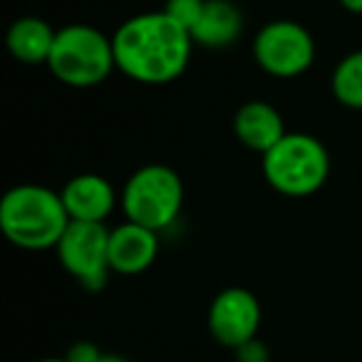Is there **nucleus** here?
Listing matches in <instances>:
<instances>
[{
    "label": "nucleus",
    "instance_id": "obj_7",
    "mask_svg": "<svg viewBox=\"0 0 362 362\" xmlns=\"http://www.w3.org/2000/svg\"><path fill=\"white\" fill-rule=\"evenodd\" d=\"M60 266L87 291L105 288L110 266V228L97 221H70L55 246Z\"/></svg>",
    "mask_w": 362,
    "mask_h": 362
},
{
    "label": "nucleus",
    "instance_id": "obj_17",
    "mask_svg": "<svg viewBox=\"0 0 362 362\" xmlns=\"http://www.w3.org/2000/svg\"><path fill=\"white\" fill-rule=\"evenodd\" d=\"M67 360L70 362H97L102 357V350L90 340H80L67 350Z\"/></svg>",
    "mask_w": 362,
    "mask_h": 362
},
{
    "label": "nucleus",
    "instance_id": "obj_16",
    "mask_svg": "<svg viewBox=\"0 0 362 362\" xmlns=\"http://www.w3.org/2000/svg\"><path fill=\"white\" fill-rule=\"evenodd\" d=\"M236 360L238 362H268L271 355H268V347L263 345L258 337H253V340L243 342L241 347H236Z\"/></svg>",
    "mask_w": 362,
    "mask_h": 362
},
{
    "label": "nucleus",
    "instance_id": "obj_1",
    "mask_svg": "<svg viewBox=\"0 0 362 362\" xmlns=\"http://www.w3.org/2000/svg\"><path fill=\"white\" fill-rule=\"evenodd\" d=\"M117 70L139 85H169L184 75L194 50L192 33L164 11L139 13L112 35Z\"/></svg>",
    "mask_w": 362,
    "mask_h": 362
},
{
    "label": "nucleus",
    "instance_id": "obj_15",
    "mask_svg": "<svg viewBox=\"0 0 362 362\" xmlns=\"http://www.w3.org/2000/svg\"><path fill=\"white\" fill-rule=\"evenodd\" d=\"M204 6H206V0H166L164 13L171 21H176L181 28H187L192 33L194 25L199 23V18H202Z\"/></svg>",
    "mask_w": 362,
    "mask_h": 362
},
{
    "label": "nucleus",
    "instance_id": "obj_2",
    "mask_svg": "<svg viewBox=\"0 0 362 362\" xmlns=\"http://www.w3.org/2000/svg\"><path fill=\"white\" fill-rule=\"evenodd\" d=\"M70 216L60 192L42 184H18L0 199V231L23 251H47L60 243Z\"/></svg>",
    "mask_w": 362,
    "mask_h": 362
},
{
    "label": "nucleus",
    "instance_id": "obj_19",
    "mask_svg": "<svg viewBox=\"0 0 362 362\" xmlns=\"http://www.w3.org/2000/svg\"><path fill=\"white\" fill-rule=\"evenodd\" d=\"M97 362H129V360L122 355H112V352H102V357Z\"/></svg>",
    "mask_w": 362,
    "mask_h": 362
},
{
    "label": "nucleus",
    "instance_id": "obj_8",
    "mask_svg": "<svg viewBox=\"0 0 362 362\" xmlns=\"http://www.w3.org/2000/svg\"><path fill=\"white\" fill-rule=\"evenodd\" d=\"M261 327V303L246 288H226L209 308V332L223 347H241L258 337Z\"/></svg>",
    "mask_w": 362,
    "mask_h": 362
},
{
    "label": "nucleus",
    "instance_id": "obj_4",
    "mask_svg": "<svg viewBox=\"0 0 362 362\" xmlns=\"http://www.w3.org/2000/svg\"><path fill=\"white\" fill-rule=\"evenodd\" d=\"M47 67L57 82L75 90L102 85L117 67L112 37L85 23L60 28Z\"/></svg>",
    "mask_w": 362,
    "mask_h": 362
},
{
    "label": "nucleus",
    "instance_id": "obj_6",
    "mask_svg": "<svg viewBox=\"0 0 362 362\" xmlns=\"http://www.w3.org/2000/svg\"><path fill=\"white\" fill-rule=\"evenodd\" d=\"M253 60L271 77H300L315 62V40L300 23L271 21L253 40Z\"/></svg>",
    "mask_w": 362,
    "mask_h": 362
},
{
    "label": "nucleus",
    "instance_id": "obj_18",
    "mask_svg": "<svg viewBox=\"0 0 362 362\" xmlns=\"http://www.w3.org/2000/svg\"><path fill=\"white\" fill-rule=\"evenodd\" d=\"M347 13H355V16H362V0H337Z\"/></svg>",
    "mask_w": 362,
    "mask_h": 362
},
{
    "label": "nucleus",
    "instance_id": "obj_11",
    "mask_svg": "<svg viewBox=\"0 0 362 362\" xmlns=\"http://www.w3.org/2000/svg\"><path fill=\"white\" fill-rule=\"evenodd\" d=\"M233 134L246 149L266 154L288 134L283 115L266 100H251L238 107L233 117Z\"/></svg>",
    "mask_w": 362,
    "mask_h": 362
},
{
    "label": "nucleus",
    "instance_id": "obj_10",
    "mask_svg": "<svg viewBox=\"0 0 362 362\" xmlns=\"http://www.w3.org/2000/svg\"><path fill=\"white\" fill-rule=\"evenodd\" d=\"M62 204L67 209L70 221H97L105 223V218L115 211L117 192L110 181L100 174H77L67 181L60 192Z\"/></svg>",
    "mask_w": 362,
    "mask_h": 362
},
{
    "label": "nucleus",
    "instance_id": "obj_12",
    "mask_svg": "<svg viewBox=\"0 0 362 362\" xmlns=\"http://www.w3.org/2000/svg\"><path fill=\"white\" fill-rule=\"evenodd\" d=\"M243 33V16L231 0H206L204 13L192 30L194 45L206 50L231 47Z\"/></svg>",
    "mask_w": 362,
    "mask_h": 362
},
{
    "label": "nucleus",
    "instance_id": "obj_20",
    "mask_svg": "<svg viewBox=\"0 0 362 362\" xmlns=\"http://www.w3.org/2000/svg\"><path fill=\"white\" fill-rule=\"evenodd\" d=\"M35 362H70L67 357H42V360H35Z\"/></svg>",
    "mask_w": 362,
    "mask_h": 362
},
{
    "label": "nucleus",
    "instance_id": "obj_5",
    "mask_svg": "<svg viewBox=\"0 0 362 362\" xmlns=\"http://www.w3.org/2000/svg\"><path fill=\"white\" fill-rule=\"evenodd\" d=\"M184 206V181L166 164H144L122 189V211L151 231H164L179 218Z\"/></svg>",
    "mask_w": 362,
    "mask_h": 362
},
{
    "label": "nucleus",
    "instance_id": "obj_14",
    "mask_svg": "<svg viewBox=\"0 0 362 362\" xmlns=\"http://www.w3.org/2000/svg\"><path fill=\"white\" fill-rule=\"evenodd\" d=\"M332 95L347 110H362V50L345 55L332 70Z\"/></svg>",
    "mask_w": 362,
    "mask_h": 362
},
{
    "label": "nucleus",
    "instance_id": "obj_13",
    "mask_svg": "<svg viewBox=\"0 0 362 362\" xmlns=\"http://www.w3.org/2000/svg\"><path fill=\"white\" fill-rule=\"evenodd\" d=\"M57 30H52L50 23L35 16L18 18L8 28L6 45L11 55L23 65H47L52 45H55Z\"/></svg>",
    "mask_w": 362,
    "mask_h": 362
},
{
    "label": "nucleus",
    "instance_id": "obj_9",
    "mask_svg": "<svg viewBox=\"0 0 362 362\" xmlns=\"http://www.w3.org/2000/svg\"><path fill=\"white\" fill-rule=\"evenodd\" d=\"M159 256V233L134 221H124L110 231V266L119 276H139L154 266Z\"/></svg>",
    "mask_w": 362,
    "mask_h": 362
},
{
    "label": "nucleus",
    "instance_id": "obj_3",
    "mask_svg": "<svg viewBox=\"0 0 362 362\" xmlns=\"http://www.w3.org/2000/svg\"><path fill=\"white\" fill-rule=\"evenodd\" d=\"M263 176L268 187L291 199L320 192L330 176V154L317 136L288 132L273 149L263 154Z\"/></svg>",
    "mask_w": 362,
    "mask_h": 362
}]
</instances>
